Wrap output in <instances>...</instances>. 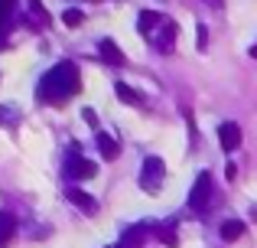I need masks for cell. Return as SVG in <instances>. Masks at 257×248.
Here are the masks:
<instances>
[{
	"mask_svg": "<svg viewBox=\"0 0 257 248\" xmlns=\"http://www.w3.org/2000/svg\"><path fill=\"white\" fill-rule=\"evenodd\" d=\"M205 4H208V7H221V4H225V0H205Z\"/></svg>",
	"mask_w": 257,
	"mask_h": 248,
	"instance_id": "23",
	"label": "cell"
},
{
	"mask_svg": "<svg viewBox=\"0 0 257 248\" xmlns=\"http://www.w3.org/2000/svg\"><path fill=\"white\" fill-rule=\"evenodd\" d=\"M82 92V75H78L75 62H56L43 78H39V89H36V98L43 105H62L69 98H75Z\"/></svg>",
	"mask_w": 257,
	"mask_h": 248,
	"instance_id": "1",
	"label": "cell"
},
{
	"mask_svg": "<svg viewBox=\"0 0 257 248\" xmlns=\"http://www.w3.org/2000/svg\"><path fill=\"white\" fill-rule=\"evenodd\" d=\"M98 56L104 59V62H111V65H127V56L117 49L114 39H101V43H98Z\"/></svg>",
	"mask_w": 257,
	"mask_h": 248,
	"instance_id": "8",
	"label": "cell"
},
{
	"mask_svg": "<svg viewBox=\"0 0 257 248\" xmlns=\"http://www.w3.org/2000/svg\"><path fill=\"white\" fill-rule=\"evenodd\" d=\"M65 199H69V203L75 206L78 212H85V216H94V212H98V203H94V196H88V193L78 190V186H69V190H65Z\"/></svg>",
	"mask_w": 257,
	"mask_h": 248,
	"instance_id": "6",
	"label": "cell"
},
{
	"mask_svg": "<svg viewBox=\"0 0 257 248\" xmlns=\"http://www.w3.org/2000/svg\"><path fill=\"white\" fill-rule=\"evenodd\" d=\"M160 23H163V17H160V13H153V10H140V17H137V30L144 33L147 39L153 36V30H157Z\"/></svg>",
	"mask_w": 257,
	"mask_h": 248,
	"instance_id": "10",
	"label": "cell"
},
{
	"mask_svg": "<svg viewBox=\"0 0 257 248\" xmlns=\"http://www.w3.org/2000/svg\"><path fill=\"white\" fill-rule=\"evenodd\" d=\"M163 177H166V163L160 157H147L140 167V186L147 193H160L163 190Z\"/></svg>",
	"mask_w": 257,
	"mask_h": 248,
	"instance_id": "3",
	"label": "cell"
},
{
	"mask_svg": "<svg viewBox=\"0 0 257 248\" xmlns=\"http://www.w3.org/2000/svg\"><path fill=\"white\" fill-rule=\"evenodd\" d=\"M234 173H238V167H234V163H228V167H225V177H228V180H234Z\"/></svg>",
	"mask_w": 257,
	"mask_h": 248,
	"instance_id": "22",
	"label": "cell"
},
{
	"mask_svg": "<svg viewBox=\"0 0 257 248\" xmlns=\"http://www.w3.org/2000/svg\"><path fill=\"white\" fill-rule=\"evenodd\" d=\"M4 46H7V33H0V52H4Z\"/></svg>",
	"mask_w": 257,
	"mask_h": 248,
	"instance_id": "24",
	"label": "cell"
},
{
	"mask_svg": "<svg viewBox=\"0 0 257 248\" xmlns=\"http://www.w3.org/2000/svg\"><path fill=\"white\" fill-rule=\"evenodd\" d=\"M195 43H199V49H205V46H208V30L202 23H199V30H195Z\"/></svg>",
	"mask_w": 257,
	"mask_h": 248,
	"instance_id": "20",
	"label": "cell"
},
{
	"mask_svg": "<svg viewBox=\"0 0 257 248\" xmlns=\"http://www.w3.org/2000/svg\"><path fill=\"white\" fill-rule=\"evenodd\" d=\"M94 173H98V167H94L91 160L82 157V147L72 144L69 147V157H65V163H62V177L75 186V183H82V180H91Z\"/></svg>",
	"mask_w": 257,
	"mask_h": 248,
	"instance_id": "2",
	"label": "cell"
},
{
	"mask_svg": "<svg viewBox=\"0 0 257 248\" xmlns=\"http://www.w3.org/2000/svg\"><path fill=\"white\" fill-rule=\"evenodd\" d=\"M176 33H179V30H176V23H173V20H166V17H163V23H160L157 30H153L150 43L157 46L160 52H173V43H176Z\"/></svg>",
	"mask_w": 257,
	"mask_h": 248,
	"instance_id": "5",
	"label": "cell"
},
{
	"mask_svg": "<svg viewBox=\"0 0 257 248\" xmlns=\"http://www.w3.org/2000/svg\"><path fill=\"white\" fill-rule=\"evenodd\" d=\"M13 229H17V222H13V216H7V212H0V245L10 242Z\"/></svg>",
	"mask_w": 257,
	"mask_h": 248,
	"instance_id": "15",
	"label": "cell"
},
{
	"mask_svg": "<svg viewBox=\"0 0 257 248\" xmlns=\"http://www.w3.org/2000/svg\"><path fill=\"white\" fill-rule=\"evenodd\" d=\"M218 235H221V242H238V238L244 235V222H238V219H228V222H221Z\"/></svg>",
	"mask_w": 257,
	"mask_h": 248,
	"instance_id": "11",
	"label": "cell"
},
{
	"mask_svg": "<svg viewBox=\"0 0 257 248\" xmlns=\"http://www.w3.org/2000/svg\"><path fill=\"white\" fill-rule=\"evenodd\" d=\"M82 118H85V121L91 124V127H98V115H94L91 108H82Z\"/></svg>",
	"mask_w": 257,
	"mask_h": 248,
	"instance_id": "21",
	"label": "cell"
},
{
	"mask_svg": "<svg viewBox=\"0 0 257 248\" xmlns=\"http://www.w3.org/2000/svg\"><path fill=\"white\" fill-rule=\"evenodd\" d=\"M114 92H117V98H120V102H124V105H140V95H137V92L131 89V85L117 82V85H114Z\"/></svg>",
	"mask_w": 257,
	"mask_h": 248,
	"instance_id": "14",
	"label": "cell"
},
{
	"mask_svg": "<svg viewBox=\"0 0 257 248\" xmlns=\"http://www.w3.org/2000/svg\"><path fill=\"white\" fill-rule=\"evenodd\" d=\"M0 121L4 124H20V111L10 108V105H0Z\"/></svg>",
	"mask_w": 257,
	"mask_h": 248,
	"instance_id": "18",
	"label": "cell"
},
{
	"mask_svg": "<svg viewBox=\"0 0 257 248\" xmlns=\"http://www.w3.org/2000/svg\"><path fill=\"white\" fill-rule=\"evenodd\" d=\"M62 23L69 26V30H75V26H82V23H85V13H82V10H75V7H69V10L62 13Z\"/></svg>",
	"mask_w": 257,
	"mask_h": 248,
	"instance_id": "17",
	"label": "cell"
},
{
	"mask_svg": "<svg viewBox=\"0 0 257 248\" xmlns=\"http://www.w3.org/2000/svg\"><path fill=\"white\" fill-rule=\"evenodd\" d=\"M13 7H17V0H0V33H7V26H10Z\"/></svg>",
	"mask_w": 257,
	"mask_h": 248,
	"instance_id": "16",
	"label": "cell"
},
{
	"mask_svg": "<svg viewBox=\"0 0 257 248\" xmlns=\"http://www.w3.org/2000/svg\"><path fill=\"white\" fill-rule=\"evenodd\" d=\"M26 4H30V10L36 13V20H43V23H46V20H49V13H46V7L39 4V0H26Z\"/></svg>",
	"mask_w": 257,
	"mask_h": 248,
	"instance_id": "19",
	"label": "cell"
},
{
	"mask_svg": "<svg viewBox=\"0 0 257 248\" xmlns=\"http://www.w3.org/2000/svg\"><path fill=\"white\" fill-rule=\"evenodd\" d=\"M208 203H212V173H199L192 193H189V206H192L195 212H205Z\"/></svg>",
	"mask_w": 257,
	"mask_h": 248,
	"instance_id": "4",
	"label": "cell"
},
{
	"mask_svg": "<svg viewBox=\"0 0 257 248\" xmlns=\"http://www.w3.org/2000/svg\"><path fill=\"white\" fill-rule=\"evenodd\" d=\"M144 235H147V225H134V229H127L124 238H120V248H140Z\"/></svg>",
	"mask_w": 257,
	"mask_h": 248,
	"instance_id": "12",
	"label": "cell"
},
{
	"mask_svg": "<svg viewBox=\"0 0 257 248\" xmlns=\"http://www.w3.org/2000/svg\"><path fill=\"white\" fill-rule=\"evenodd\" d=\"M251 59H257V43H254V46H251Z\"/></svg>",
	"mask_w": 257,
	"mask_h": 248,
	"instance_id": "25",
	"label": "cell"
},
{
	"mask_svg": "<svg viewBox=\"0 0 257 248\" xmlns=\"http://www.w3.org/2000/svg\"><path fill=\"white\" fill-rule=\"evenodd\" d=\"M218 140H221V150H238L241 144V127L234 121H225L218 127Z\"/></svg>",
	"mask_w": 257,
	"mask_h": 248,
	"instance_id": "7",
	"label": "cell"
},
{
	"mask_svg": "<svg viewBox=\"0 0 257 248\" xmlns=\"http://www.w3.org/2000/svg\"><path fill=\"white\" fill-rule=\"evenodd\" d=\"M94 144H98V150H101V157H104V160H117L120 157V144L114 137H107L104 131L94 134Z\"/></svg>",
	"mask_w": 257,
	"mask_h": 248,
	"instance_id": "9",
	"label": "cell"
},
{
	"mask_svg": "<svg viewBox=\"0 0 257 248\" xmlns=\"http://www.w3.org/2000/svg\"><path fill=\"white\" fill-rule=\"evenodd\" d=\"M157 238H160L163 245L176 248V245H179V238H176V222H163V225L157 229Z\"/></svg>",
	"mask_w": 257,
	"mask_h": 248,
	"instance_id": "13",
	"label": "cell"
}]
</instances>
